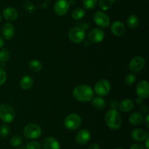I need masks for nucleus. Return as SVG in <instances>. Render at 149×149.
Segmentation results:
<instances>
[{"mask_svg": "<svg viewBox=\"0 0 149 149\" xmlns=\"http://www.w3.org/2000/svg\"><path fill=\"white\" fill-rule=\"evenodd\" d=\"M73 96L79 102H90L94 97V91L88 85H79L74 88Z\"/></svg>", "mask_w": 149, "mask_h": 149, "instance_id": "obj_1", "label": "nucleus"}, {"mask_svg": "<svg viewBox=\"0 0 149 149\" xmlns=\"http://www.w3.org/2000/svg\"><path fill=\"white\" fill-rule=\"evenodd\" d=\"M105 121L106 125L111 129H119L122 126V117L116 109H111L106 112Z\"/></svg>", "mask_w": 149, "mask_h": 149, "instance_id": "obj_2", "label": "nucleus"}, {"mask_svg": "<svg viewBox=\"0 0 149 149\" xmlns=\"http://www.w3.org/2000/svg\"><path fill=\"white\" fill-rule=\"evenodd\" d=\"M15 118V111L12 106L7 103L0 105V119L6 124L13 122Z\"/></svg>", "mask_w": 149, "mask_h": 149, "instance_id": "obj_3", "label": "nucleus"}, {"mask_svg": "<svg viewBox=\"0 0 149 149\" xmlns=\"http://www.w3.org/2000/svg\"><path fill=\"white\" fill-rule=\"evenodd\" d=\"M42 134V129L39 125L35 124H30L25 126L23 128V134L27 139L33 140L41 137Z\"/></svg>", "mask_w": 149, "mask_h": 149, "instance_id": "obj_4", "label": "nucleus"}, {"mask_svg": "<svg viewBox=\"0 0 149 149\" xmlns=\"http://www.w3.org/2000/svg\"><path fill=\"white\" fill-rule=\"evenodd\" d=\"M81 118L77 113L69 114L64 119V125L65 128L70 130L77 129L81 126Z\"/></svg>", "mask_w": 149, "mask_h": 149, "instance_id": "obj_5", "label": "nucleus"}, {"mask_svg": "<svg viewBox=\"0 0 149 149\" xmlns=\"http://www.w3.org/2000/svg\"><path fill=\"white\" fill-rule=\"evenodd\" d=\"M85 31L79 26L71 28L68 34V37L70 40L74 43H80L85 39Z\"/></svg>", "mask_w": 149, "mask_h": 149, "instance_id": "obj_6", "label": "nucleus"}, {"mask_svg": "<svg viewBox=\"0 0 149 149\" xmlns=\"http://www.w3.org/2000/svg\"><path fill=\"white\" fill-rule=\"evenodd\" d=\"M111 86L109 80L106 79H100L96 82L95 85L94 91L99 96H105L110 92Z\"/></svg>", "mask_w": 149, "mask_h": 149, "instance_id": "obj_7", "label": "nucleus"}, {"mask_svg": "<svg viewBox=\"0 0 149 149\" xmlns=\"http://www.w3.org/2000/svg\"><path fill=\"white\" fill-rule=\"evenodd\" d=\"M93 20L95 24L102 28H107L110 25V18L103 11H97L93 15Z\"/></svg>", "mask_w": 149, "mask_h": 149, "instance_id": "obj_8", "label": "nucleus"}, {"mask_svg": "<svg viewBox=\"0 0 149 149\" xmlns=\"http://www.w3.org/2000/svg\"><path fill=\"white\" fill-rule=\"evenodd\" d=\"M70 3L68 0H58L54 4V12L59 16L66 14L70 8Z\"/></svg>", "mask_w": 149, "mask_h": 149, "instance_id": "obj_9", "label": "nucleus"}, {"mask_svg": "<svg viewBox=\"0 0 149 149\" xmlns=\"http://www.w3.org/2000/svg\"><path fill=\"white\" fill-rule=\"evenodd\" d=\"M145 65L146 61L142 56H135L130 62L129 68L132 73H136L141 71Z\"/></svg>", "mask_w": 149, "mask_h": 149, "instance_id": "obj_10", "label": "nucleus"}, {"mask_svg": "<svg viewBox=\"0 0 149 149\" xmlns=\"http://www.w3.org/2000/svg\"><path fill=\"white\" fill-rule=\"evenodd\" d=\"M104 37L105 32L100 28H94L88 34L89 41L93 43H99L103 40Z\"/></svg>", "mask_w": 149, "mask_h": 149, "instance_id": "obj_11", "label": "nucleus"}, {"mask_svg": "<svg viewBox=\"0 0 149 149\" xmlns=\"http://www.w3.org/2000/svg\"><path fill=\"white\" fill-rule=\"evenodd\" d=\"M136 93L141 99H147L149 96V84L146 80H141L136 87Z\"/></svg>", "mask_w": 149, "mask_h": 149, "instance_id": "obj_12", "label": "nucleus"}, {"mask_svg": "<svg viewBox=\"0 0 149 149\" xmlns=\"http://www.w3.org/2000/svg\"><path fill=\"white\" fill-rule=\"evenodd\" d=\"M91 138V134L90 131L85 129H81L78 131L76 136V141L79 145H85L88 143Z\"/></svg>", "mask_w": 149, "mask_h": 149, "instance_id": "obj_13", "label": "nucleus"}, {"mask_svg": "<svg viewBox=\"0 0 149 149\" xmlns=\"http://www.w3.org/2000/svg\"><path fill=\"white\" fill-rule=\"evenodd\" d=\"M1 35L3 39L10 40L13 39L15 35V28L12 23H6L1 28Z\"/></svg>", "mask_w": 149, "mask_h": 149, "instance_id": "obj_14", "label": "nucleus"}, {"mask_svg": "<svg viewBox=\"0 0 149 149\" xmlns=\"http://www.w3.org/2000/svg\"><path fill=\"white\" fill-rule=\"evenodd\" d=\"M111 32L113 34L117 37H120L122 36L125 33L126 28H125V24L122 21L116 20L111 24Z\"/></svg>", "mask_w": 149, "mask_h": 149, "instance_id": "obj_15", "label": "nucleus"}, {"mask_svg": "<svg viewBox=\"0 0 149 149\" xmlns=\"http://www.w3.org/2000/svg\"><path fill=\"white\" fill-rule=\"evenodd\" d=\"M43 149H61V145L57 139L55 137H49L45 139L42 144Z\"/></svg>", "mask_w": 149, "mask_h": 149, "instance_id": "obj_16", "label": "nucleus"}, {"mask_svg": "<svg viewBox=\"0 0 149 149\" xmlns=\"http://www.w3.org/2000/svg\"><path fill=\"white\" fill-rule=\"evenodd\" d=\"M2 14L4 18L9 21H14L18 17V13H17V10L12 7H6L3 10Z\"/></svg>", "mask_w": 149, "mask_h": 149, "instance_id": "obj_17", "label": "nucleus"}, {"mask_svg": "<svg viewBox=\"0 0 149 149\" xmlns=\"http://www.w3.org/2000/svg\"><path fill=\"white\" fill-rule=\"evenodd\" d=\"M131 136L134 140L138 142L144 141L148 137V133L141 129H135L131 132Z\"/></svg>", "mask_w": 149, "mask_h": 149, "instance_id": "obj_18", "label": "nucleus"}, {"mask_svg": "<svg viewBox=\"0 0 149 149\" xmlns=\"http://www.w3.org/2000/svg\"><path fill=\"white\" fill-rule=\"evenodd\" d=\"M135 106V103L130 99H125L119 103V108L120 111L124 112H127L132 110Z\"/></svg>", "mask_w": 149, "mask_h": 149, "instance_id": "obj_19", "label": "nucleus"}, {"mask_svg": "<svg viewBox=\"0 0 149 149\" xmlns=\"http://www.w3.org/2000/svg\"><path fill=\"white\" fill-rule=\"evenodd\" d=\"M20 87L23 90H28L31 89L33 85V80L31 76L25 75L20 79Z\"/></svg>", "mask_w": 149, "mask_h": 149, "instance_id": "obj_20", "label": "nucleus"}, {"mask_svg": "<svg viewBox=\"0 0 149 149\" xmlns=\"http://www.w3.org/2000/svg\"><path fill=\"white\" fill-rule=\"evenodd\" d=\"M143 121V117L140 112H134L129 116V121L133 125H140L142 124Z\"/></svg>", "mask_w": 149, "mask_h": 149, "instance_id": "obj_21", "label": "nucleus"}, {"mask_svg": "<svg viewBox=\"0 0 149 149\" xmlns=\"http://www.w3.org/2000/svg\"><path fill=\"white\" fill-rule=\"evenodd\" d=\"M92 105L97 110H103L106 108V101L101 96H96V97H93L92 99Z\"/></svg>", "mask_w": 149, "mask_h": 149, "instance_id": "obj_22", "label": "nucleus"}, {"mask_svg": "<svg viewBox=\"0 0 149 149\" xmlns=\"http://www.w3.org/2000/svg\"><path fill=\"white\" fill-rule=\"evenodd\" d=\"M127 24L129 26V28L132 29H135L138 28L139 25V18L136 15L132 14L127 18Z\"/></svg>", "mask_w": 149, "mask_h": 149, "instance_id": "obj_23", "label": "nucleus"}, {"mask_svg": "<svg viewBox=\"0 0 149 149\" xmlns=\"http://www.w3.org/2000/svg\"><path fill=\"white\" fill-rule=\"evenodd\" d=\"M29 68L33 72H39L42 70V64L39 60L33 59L29 61Z\"/></svg>", "mask_w": 149, "mask_h": 149, "instance_id": "obj_24", "label": "nucleus"}, {"mask_svg": "<svg viewBox=\"0 0 149 149\" xmlns=\"http://www.w3.org/2000/svg\"><path fill=\"white\" fill-rule=\"evenodd\" d=\"M85 15V11L81 8H77L72 12L71 16L74 20H80Z\"/></svg>", "mask_w": 149, "mask_h": 149, "instance_id": "obj_25", "label": "nucleus"}, {"mask_svg": "<svg viewBox=\"0 0 149 149\" xmlns=\"http://www.w3.org/2000/svg\"><path fill=\"white\" fill-rule=\"evenodd\" d=\"M114 0H100L99 7L102 10H108L113 5Z\"/></svg>", "mask_w": 149, "mask_h": 149, "instance_id": "obj_26", "label": "nucleus"}, {"mask_svg": "<svg viewBox=\"0 0 149 149\" xmlns=\"http://www.w3.org/2000/svg\"><path fill=\"white\" fill-rule=\"evenodd\" d=\"M83 7L87 10H93L97 4V0H82Z\"/></svg>", "mask_w": 149, "mask_h": 149, "instance_id": "obj_27", "label": "nucleus"}, {"mask_svg": "<svg viewBox=\"0 0 149 149\" xmlns=\"http://www.w3.org/2000/svg\"><path fill=\"white\" fill-rule=\"evenodd\" d=\"M23 143V139H22L21 136L20 135H15L10 139V143L13 147L17 148L19 147L20 145Z\"/></svg>", "mask_w": 149, "mask_h": 149, "instance_id": "obj_28", "label": "nucleus"}, {"mask_svg": "<svg viewBox=\"0 0 149 149\" xmlns=\"http://www.w3.org/2000/svg\"><path fill=\"white\" fill-rule=\"evenodd\" d=\"M10 58V53L7 48H3L0 51V61L6 62Z\"/></svg>", "mask_w": 149, "mask_h": 149, "instance_id": "obj_29", "label": "nucleus"}, {"mask_svg": "<svg viewBox=\"0 0 149 149\" xmlns=\"http://www.w3.org/2000/svg\"><path fill=\"white\" fill-rule=\"evenodd\" d=\"M26 149H41L42 145L38 141H30L26 145Z\"/></svg>", "mask_w": 149, "mask_h": 149, "instance_id": "obj_30", "label": "nucleus"}, {"mask_svg": "<svg viewBox=\"0 0 149 149\" xmlns=\"http://www.w3.org/2000/svg\"><path fill=\"white\" fill-rule=\"evenodd\" d=\"M10 129L6 124H3L0 127V136L2 137H6L10 134Z\"/></svg>", "mask_w": 149, "mask_h": 149, "instance_id": "obj_31", "label": "nucleus"}, {"mask_svg": "<svg viewBox=\"0 0 149 149\" xmlns=\"http://www.w3.org/2000/svg\"><path fill=\"white\" fill-rule=\"evenodd\" d=\"M135 80H136V77H135V75L133 73H128L125 78V83L127 85H129V86L133 84L135 82Z\"/></svg>", "mask_w": 149, "mask_h": 149, "instance_id": "obj_32", "label": "nucleus"}, {"mask_svg": "<svg viewBox=\"0 0 149 149\" xmlns=\"http://www.w3.org/2000/svg\"><path fill=\"white\" fill-rule=\"evenodd\" d=\"M23 8L28 13H33V12L36 10V7L32 3L29 2V1H26L23 4Z\"/></svg>", "mask_w": 149, "mask_h": 149, "instance_id": "obj_33", "label": "nucleus"}, {"mask_svg": "<svg viewBox=\"0 0 149 149\" xmlns=\"http://www.w3.org/2000/svg\"><path fill=\"white\" fill-rule=\"evenodd\" d=\"M7 80V74L6 72L2 67H0V86L4 84Z\"/></svg>", "mask_w": 149, "mask_h": 149, "instance_id": "obj_34", "label": "nucleus"}, {"mask_svg": "<svg viewBox=\"0 0 149 149\" xmlns=\"http://www.w3.org/2000/svg\"><path fill=\"white\" fill-rule=\"evenodd\" d=\"M130 149H145L144 148V146L141 143H134L133 145H132Z\"/></svg>", "mask_w": 149, "mask_h": 149, "instance_id": "obj_35", "label": "nucleus"}, {"mask_svg": "<svg viewBox=\"0 0 149 149\" xmlns=\"http://www.w3.org/2000/svg\"><path fill=\"white\" fill-rule=\"evenodd\" d=\"M119 107V102L116 100H113L110 102L111 109H117Z\"/></svg>", "mask_w": 149, "mask_h": 149, "instance_id": "obj_36", "label": "nucleus"}, {"mask_svg": "<svg viewBox=\"0 0 149 149\" xmlns=\"http://www.w3.org/2000/svg\"><path fill=\"white\" fill-rule=\"evenodd\" d=\"M87 149H100V148L97 143H92Z\"/></svg>", "mask_w": 149, "mask_h": 149, "instance_id": "obj_37", "label": "nucleus"}, {"mask_svg": "<svg viewBox=\"0 0 149 149\" xmlns=\"http://www.w3.org/2000/svg\"><path fill=\"white\" fill-rule=\"evenodd\" d=\"M4 39H3L2 37L0 36V48H3V47H4Z\"/></svg>", "mask_w": 149, "mask_h": 149, "instance_id": "obj_38", "label": "nucleus"}, {"mask_svg": "<svg viewBox=\"0 0 149 149\" xmlns=\"http://www.w3.org/2000/svg\"><path fill=\"white\" fill-rule=\"evenodd\" d=\"M145 145H146V149H149V145H148V143H149V137H147L145 140Z\"/></svg>", "mask_w": 149, "mask_h": 149, "instance_id": "obj_39", "label": "nucleus"}, {"mask_svg": "<svg viewBox=\"0 0 149 149\" xmlns=\"http://www.w3.org/2000/svg\"><path fill=\"white\" fill-rule=\"evenodd\" d=\"M149 115H147L146 117V126L147 128H149Z\"/></svg>", "mask_w": 149, "mask_h": 149, "instance_id": "obj_40", "label": "nucleus"}, {"mask_svg": "<svg viewBox=\"0 0 149 149\" xmlns=\"http://www.w3.org/2000/svg\"><path fill=\"white\" fill-rule=\"evenodd\" d=\"M142 101H143V99H141V98H138V99H136V102L138 104H141L142 103Z\"/></svg>", "mask_w": 149, "mask_h": 149, "instance_id": "obj_41", "label": "nucleus"}, {"mask_svg": "<svg viewBox=\"0 0 149 149\" xmlns=\"http://www.w3.org/2000/svg\"><path fill=\"white\" fill-rule=\"evenodd\" d=\"M1 14H0V23H1Z\"/></svg>", "mask_w": 149, "mask_h": 149, "instance_id": "obj_42", "label": "nucleus"}, {"mask_svg": "<svg viewBox=\"0 0 149 149\" xmlns=\"http://www.w3.org/2000/svg\"><path fill=\"white\" fill-rule=\"evenodd\" d=\"M116 149H123V148H116Z\"/></svg>", "mask_w": 149, "mask_h": 149, "instance_id": "obj_43", "label": "nucleus"}, {"mask_svg": "<svg viewBox=\"0 0 149 149\" xmlns=\"http://www.w3.org/2000/svg\"><path fill=\"white\" fill-rule=\"evenodd\" d=\"M17 149H20V148H17Z\"/></svg>", "mask_w": 149, "mask_h": 149, "instance_id": "obj_44", "label": "nucleus"}]
</instances>
